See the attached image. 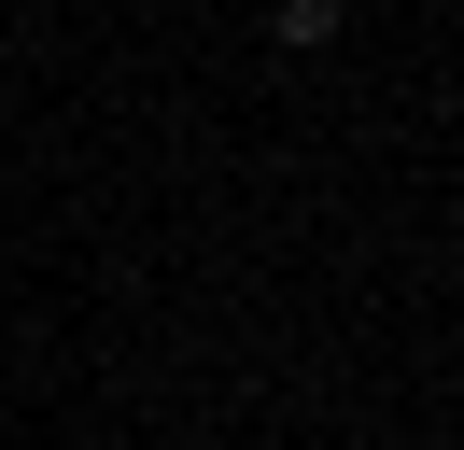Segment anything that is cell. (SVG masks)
<instances>
[{
  "instance_id": "cell-1",
  "label": "cell",
  "mask_w": 464,
  "mask_h": 450,
  "mask_svg": "<svg viewBox=\"0 0 464 450\" xmlns=\"http://www.w3.org/2000/svg\"><path fill=\"white\" fill-rule=\"evenodd\" d=\"M267 28H282V43L310 56V43H338V0H267Z\"/></svg>"
}]
</instances>
